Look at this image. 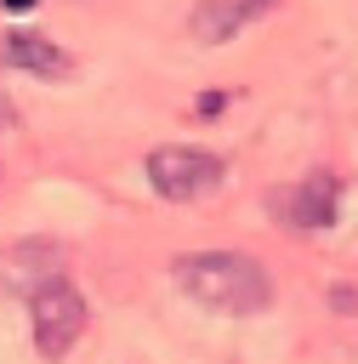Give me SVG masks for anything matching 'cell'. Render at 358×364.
Instances as JSON below:
<instances>
[{"instance_id":"6da1fadb","label":"cell","mask_w":358,"mask_h":364,"mask_svg":"<svg viewBox=\"0 0 358 364\" xmlns=\"http://www.w3.org/2000/svg\"><path fill=\"white\" fill-rule=\"evenodd\" d=\"M176 284L205 301V307H222V313H261L273 301V279L256 256H239V250H188L170 262Z\"/></svg>"},{"instance_id":"7a4b0ae2","label":"cell","mask_w":358,"mask_h":364,"mask_svg":"<svg viewBox=\"0 0 358 364\" xmlns=\"http://www.w3.org/2000/svg\"><path fill=\"white\" fill-rule=\"evenodd\" d=\"M28 318H34V347L45 358H68L85 336V296L57 273L28 290Z\"/></svg>"},{"instance_id":"3957f363","label":"cell","mask_w":358,"mask_h":364,"mask_svg":"<svg viewBox=\"0 0 358 364\" xmlns=\"http://www.w3.org/2000/svg\"><path fill=\"white\" fill-rule=\"evenodd\" d=\"M222 159L210 154V148H153L148 154V182H153V193L159 199H176V205H188V199H205V193H216L222 188Z\"/></svg>"},{"instance_id":"277c9868","label":"cell","mask_w":358,"mask_h":364,"mask_svg":"<svg viewBox=\"0 0 358 364\" xmlns=\"http://www.w3.org/2000/svg\"><path fill=\"white\" fill-rule=\"evenodd\" d=\"M335 205H341V176L335 171H313L295 182V193L284 199V216L295 233H324L335 222Z\"/></svg>"},{"instance_id":"5b68a950","label":"cell","mask_w":358,"mask_h":364,"mask_svg":"<svg viewBox=\"0 0 358 364\" xmlns=\"http://www.w3.org/2000/svg\"><path fill=\"white\" fill-rule=\"evenodd\" d=\"M273 6H278V0H199L193 17H188V34H193L199 46H227L244 23L267 17Z\"/></svg>"},{"instance_id":"8992f818","label":"cell","mask_w":358,"mask_h":364,"mask_svg":"<svg viewBox=\"0 0 358 364\" xmlns=\"http://www.w3.org/2000/svg\"><path fill=\"white\" fill-rule=\"evenodd\" d=\"M6 63L34 68V74H63V68H68V57H63L45 34H11V40H6Z\"/></svg>"},{"instance_id":"52a82bcc","label":"cell","mask_w":358,"mask_h":364,"mask_svg":"<svg viewBox=\"0 0 358 364\" xmlns=\"http://www.w3.org/2000/svg\"><path fill=\"white\" fill-rule=\"evenodd\" d=\"M0 6H6V11H34L40 0H0Z\"/></svg>"}]
</instances>
